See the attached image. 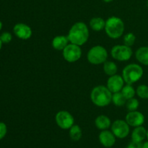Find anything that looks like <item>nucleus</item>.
Masks as SVG:
<instances>
[{
    "label": "nucleus",
    "mask_w": 148,
    "mask_h": 148,
    "mask_svg": "<svg viewBox=\"0 0 148 148\" xmlns=\"http://www.w3.org/2000/svg\"><path fill=\"white\" fill-rule=\"evenodd\" d=\"M89 36L88 25L83 22H77L70 27L67 37L71 43L81 46L88 41Z\"/></svg>",
    "instance_id": "1"
},
{
    "label": "nucleus",
    "mask_w": 148,
    "mask_h": 148,
    "mask_svg": "<svg viewBox=\"0 0 148 148\" xmlns=\"http://www.w3.org/2000/svg\"><path fill=\"white\" fill-rule=\"evenodd\" d=\"M113 93L106 86L98 85L92 90L90 99L92 103L98 107H105L109 105L112 101Z\"/></svg>",
    "instance_id": "2"
},
{
    "label": "nucleus",
    "mask_w": 148,
    "mask_h": 148,
    "mask_svg": "<svg viewBox=\"0 0 148 148\" xmlns=\"http://www.w3.org/2000/svg\"><path fill=\"white\" fill-rule=\"evenodd\" d=\"M104 30L110 38L118 39L124 33V23L120 17L112 16L106 20Z\"/></svg>",
    "instance_id": "3"
},
{
    "label": "nucleus",
    "mask_w": 148,
    "mask_h": 148,
    "mask_svg": "<svg viewBox=\"0 0 148 148\" xmlns=\"http://www.w3.org/2000/svg\"><path fill=\"white\" fill-rule=\"evenodd\" d=\"M144 71L143 67L138 64H130L122 70V76L126 84L133 85L138 82L143 76Z\"/></svg>",
    "instance_id": "4"
},
{
    "label": "nucleus",
    "mask_w": 148,
    "mask_h": 148,
    "mask_svg": "<svg viewBox=\"0 0 148 148\" xmlns=\"http://www.w3.org/2000/svg\"><path fill=\"white\" fill-rule=\"evenodd\" d=\"M108 51L100 45L93 46L88 52V61L93 65H100L106 62L108 59Z\"/></svg>",
    "instance_id": "5"
},
{
    "label": "nucleus",
    "mask_w": 148,
    "mask_h": 148,
    "mask_svg": "<svg viewBox=\"0 0 148 148\" xmlns=\"http://www.w3.org/2000/svg\"><path fill=\"white\" fill-rule=\"evenodd\" d=\"M133 51L132 48L126 45H116L111 50V55L113 59L119 62H127L132 58Z\"/></svg>",
    "instance_id": "6"
},
{
    "label": "nucleus",
    "mask_w": 148,
    "mask_h": 148,
    "mask_svg": "<svg viewBox=\"0 0 148 148\" xmlns=\"http://www.w3.org/2000/svg\"><path fill=\"white\" fill-rule=\"evenodd\" d=\"M62 54L65 61L74 63L77 62L82 56V49L78 45L69 43L62 51Z\"/></svg>",
    "instance_id": "7"
},
{
    "label": "nucleus",
    "mask_w": 148,
    "mask_h": 148,
    "mask_svg": "<svg viewBox=\"0 0 148 148\" xmlns=\"http://www.w3.org/2000/svg\"><path fill=\"white\" fill-rule=\"evenodd\" d=\"M55 121L58 127L62 130H69L75 124L73 116L66 111H60L56 113Z\"/></svg>",
    "instance_id": "8"
},
{
    "label": "nucleus",
    "mask_w": 148,
    "mask_h": 148,
    "mask_svg": "<svg viewBox=\"0 0 148 148\" xmlns=\"http://www.w3.org/2000/svg\"><path fill=\"white\" fill-rule=\"evenodd\" d=\"M130 127L126 120L117 119L111 124V132L117 138L124 139L130 134Z\"/></svg>",
    "instance_id": "9"
},
{
    "label": "nucleus",
    "mask_w": 148,
    "mask_h": 148,
    "mask_svg": "<svg viewBox=\"0 0 148 148\" xmlns=\"http://www.w3.org/2000/svg\"><path fill=\"white\" fill-rule=\"evenodd\" d=\"M124 83L125 82L122 76L116 74L108 77L106 82V87L112 93H115L121 91L123 87L124 86Z\"/></svg>",
    "instance_id": "10"
},
{
    "label": "nucleus",
    "mask_w": 148,
    "mask_h": 148,
    "mask_svg": "<svg viewBox=\"0 0 148 148\" xmlns=\"http://www.w3.org/2000/svg\"><path fill=\"white\" fill-rule=\"evenodd\" d=\"M13 33L18 38L28 40L33 35L31 27L25 23H17L13 27Z\"/></svg>",
    "instance_id": "11"
},
{
    "label": "nucleus",
    "mask_w": 148,
    "mask_h": 148,
    "mask_svg": "<svg viewBox=\"0 0 148 148\" xmlns=\"http://www.w3.org/2000/svg\"><path fill=\"white\" fill-rule=\"evenodd\" d=\"M145 116L143 113L140 111H129L128 114H127L125 117V120L127 124L132 127H140L143 126L145 123Z\"/></svg>",
    "instance_id": "12"
},
{
    "label": "nucleus",
    "mask_w": 148,
    "mask_h": 148,
    "mask_svg": "<svg viewBox=\"0 0 148 148\" xmlns=\"http://www.w3.org/2000/svg\"><path fill=\"white\" fill-rule=\"evenodd\" d=\"M99 141L101 144L105 147H111L116 143L115 135L111 131L108 130H102L99 134Z\"/></svg>",
    "instance_id": "13"
},
{
    "label": "nucleus",
    "mask_w": 148,
    "mask_h": 148,
    "mask_svg": "<svg viewBox=\"0 0 148 148\" xmlns=\"http://www.w3.org/2000/svg\"><path fill=\"white\" fill-rule=\"evenodd\" d=\"M147 130L143 126L134 127L132 132V141L143 143L145 139H147Z\"/></svg>",
    "instance_id": "14"
},
{
    "label": "nucleus",
    "mask_w": 148,
    "mask_h": 148,
    "mask_svg": "<svg viewBox=\"0 0 148 148\" xmlns=\"http://www.w3.org/2000/svg\"><path fill=\"white\" fill-rule=\"evenodd\" d=\"M69 38L67 36H55L51 42V45L54 49L57 51H63L64 48L69 44Z\"/></svg>",
    "instance_id": "15"
},
{
    "label": "nucleus",
    "mask_w": 148,
    "mask_h": 148,
    "mask_svg": "<svg viewBox=\"0 0 148 148\" xmlns=\"http://www.w3.org/2000/svg\"><path fill=\"white\" fill-rule=\"evenodd\" d=\"M95 125L98 130H108L111 126V121L106 115H100L96 117L95 119Z\"/></svg>",
    "instance_id": "16"
},
{
    "label": "nucleus",
    "mask_w": 148,
    "mask_h": 148,
    "mask_svg": "<svg viewBox=\"0 0 148 148\" xmlns=\"http://www.w3.org/2000/svg\"><path fill=\"white\" fill-rule=\"evenodd\" d=\"M135 57L140 64L148 66V46L139 48L135 52Z\"/></svg>",
    "instance_id": "17"
},
{
    "label": "nucleus",
    "mask_w": 148,
    "mask_h": 148,
    "mask_svg": "<svg viewBox=\"0 0 148 148\" xmlns=\"http://www.w3.org/2000/svg\"><path fill=\"white\" fill-rule=\"evenodd\" d=\"M106 20L99 17H92L90 20V27L94 31H101L105 28Z\"/></svg>",
    "instance_id": "18"
},
{
    "label": "nucleus",
    "mask_w": 148,
    "mask_h": 148,
    "mask_svg": "<svg viewBox=\"0 0 148 148\" xmlns=\"http://www.w3.org/2000/svg\"><path fill=\"white\" fill-rule=\"evenodd\" d=\"M103 71L108 76H112L116 75L118 72L117 65L112 61H108L103 63Z\"/></svg>",
    "instance_id": "19"
},
{
    "label": "nucleus",
    "mask_w": 148,
    "mask_h": 148,
    "mask_svg": "<svg viewBox=\"0 0 148 148\" xmlns=\"http://www.w3.org/2000/svg\"><path fill=\"white\" fill-rule=\"evenodd\" d=\"M82 136V132L80 127L77 124H74L69 129V137L73 141H79Z\"/></svg>",
    "instance_id": "20"
},
{
    "label": "nucleus",
    "mask_w": 148,
    "mask_h": 148,
    "mask_svg": "<svg viewBox=\"0 0 148 148\" xmlns=\"http://www.w3.org/2000/svg\"><path fill=\"white\" fill-rule=\"evenodd\" d=\"M127 101V98L124 96V95H123L121 91L120 92H115V93H113L112 101H111V102L116 106H123L126 105Z\"/></svg>",
    "instance_id": "21"
},
{
    "label": "nucleus",
    "mask_w": 148,
    "mask_h": 148,
    "mask_svg": "<svg viewBox=\"0 0 148 148\" xmlns=\"http://www.w3.org/2000/svg\"><path fill=\"white\" fill-rule=\"evenodd\" d=\"M121 92H122L124 96L127 98V100L134 98L136 94V90L134 87L132 86V85H130V84H126V85L123 87Z\"/></svg>",
    "instance_id": "22"
},
{
    "label": "nucleus",
    "mask_w": 148,
    "mask_h": 148,
    "mask_svg": "<svg viewBox=\"0 0 148 148\" xmlns=\"http://www.w3.org/2000/svg\"><path fill=\"white\" fill-rule=\"evenodd\" d=\"M136 94L141 99H148V86L146 85H140L136 90Z\"/></svg>",
    "instance_id": "23"
},
{
    "label": "nucleus",
    "mask_w": 148,
    "mask_h": 148,
    "mask_svg": "<svg viewBox=\"0 0 148 148\" xmlns=\"http://www.w3.org/2000/svg\"><path fill=\"white\" fill-rule=\"evenodd\" d=\"M126 106L128 109L129 111H137V108L140 106V102L138 100L135 98H130V99L127 100V103H126Z\"/></svg>",
    "instance_id": "24"
},
{
    "label": "nucleus",
    "mask_w": 148,
    "mask_h": 148,
    "mask_svg": "<svg viewBox=\"0 0 148 148\" xmlns=\"http://www.w3.org/2000/svg\"><path fill=\"white\" fill-rule=\"evenodd\" d=\"M124 44L127 46L132 47L136 41V36L133 33H127V34L124 35Z\"/></svg>",
    "instance_id": "25"
},
{
    "label": "nucleus",
    "mask_w": 148,
    "mask_h": 148,
    "mask_svg": "<svg viewBox=\"0 0 148 148\" xmlns=\"http://www.w3.org/2000/svg\"><path fill=\"white\" fill-rule=\"evenodd\" d=\"M12 39V36L10 32H4L0 35V40L3 43H9Z\"/></svg>",
    "instance_id": "26"
},
{
    "label": "nucleus",
    "mask_w": 148,
    "mask_h": 148,
    "mask_svg": "<svg viewBox=\"0 0 148 148\" xmlns=\"http://www.w3.org/2000/svg\"><path fill=\"white\" fill-rule=\"evenodd\" d=\"M7 133V127L4 122L0 121V140L5 137Z\"/></svg>",
    "instance_id": "27"
},
{
    "label": "nucleus",
    "mask_w": 148,
    "mask_h": 148,
    "mask_svg": "<svg viewBox=\"0 0 148 148\" xmlns=\"http://www.w3.org/2000/svg\"><path fill=\"white\" fill-rule=\"evenodd\" d=\"M142 143H137V142L132 141L129 143L127 147L126 148H142Z\"/></svg>",
    "instance_id": "28"
},
{
    "label": "nucleus",
    "mask_w": 148,
    "mask_h": 148,
    "mask_svg": "<svg viewBox=\"0 0 148 148\" xmlns=\"http://www.w3.org/2000/svg\"><path fill=\"white\" fill-rule=\"evenodd\" d=\"M142 148H148V140L142 143Z\"/></svg>",
    "instance_id": "29"
},
{
    "label": "nucleus",
    "mask_w": 148,
    "mask_h": 148,
    "mask_svg": "<svg viewBox=\"0 0 148 148\" xmlns=\"http://www.w3.org/2000/svg\"><path fill=\"white\" fill-rule=\"evenodd\" d=\"M103 1L104 2H106V3H109V2H111L113 0H103Z\"/></svg>",
    "instance_id": "30"
},
{
    "label": "nucleus",
    "mask_w": 148,
    "mask_h": 148,
    "mask_svg": "<svg viewBox=\"0 0 148 148\" xmlns=\"http://www.w3.org/2000/svg\"><path fill=\"white\" fill-rule=\"evenodd\" d=\"M2 26H3L2 22H1V20H0V30H1V29H2Z\"/></svg>",
    "instance_id": "31"
},
{
    "label": "nucleus",
    "mask_w": 148,
    "mask_h": 148,
    "mask_svg": "<svg viewBox=\"0 0 148 148\" xmlns=\"http://www.w3.org/2000/svg\"><path fill=\"white\" fill-rule=\"evenodd\" d=\"M2 44H3V43L1 42V40H0V50H1V48H2Z\"/></svg>",
    "instance_id": "32"
},
{
    "label": "nucleus",
    "mask_w": 148,
    "mask_h": 148,
    "mask_svg": "<svg viewBox=\"0 0 148 148\" xmlns=\"http://www.w3.org/2000/svg\"><path fill=\"white\" fill-rule=\"evenodd\" d=\"M147 140H148V130H147Z\"/></svg>",
    "instance_id": "33"
},
{
    "label": "nucleus",
    "mask_w": 148,
    "mask_h": 148,
    "mask_svg": "<svg viewBox=\"0 0 148 148\" xmlns=\"http://www.w3.org/2000/svg\"><path fill=\"white\" fill-rule=\"evenodd\" d=\"M147 7H148V1H147Z\"/></svg>",
    "instance_id": "34"
},
{
    "label": "nucleus",
    "mask_w": 148,
    "mask_h": 148,
    "mask_svg": "<svg viewBox=\"0 0 148 148\" xmlns=\"http://www.w3.org/2000/svg\"><path fill=\"white\" fill-rule=\"evenodd\" d=\"M147 119H148V115H147Z\"/></svg>",
    "instance_id": "35"
}]
</instances>
